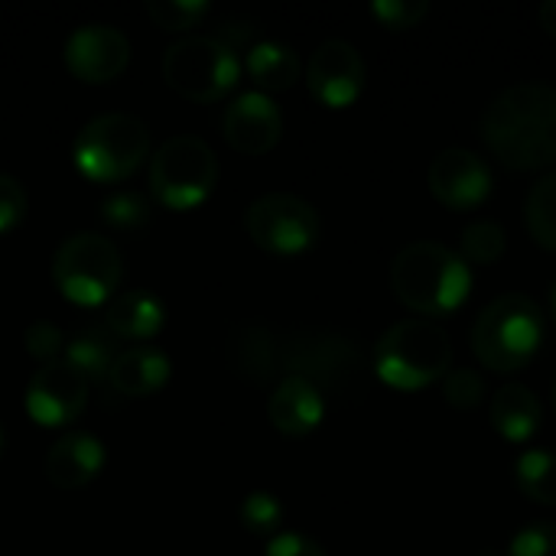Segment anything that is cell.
<instances>
[{
  "mask_svg": "<svg viewBox=\"0 0 556 556\" xmlns=\"http://www.w3.org/2000/svg\"><path fill=\"white\" fill-rule=\"evenodd\" d=\"M489 150L511 169L556 163V85L515 81L492 98L479 121Z\"/></svg>",
  "mask_w": 556,
  "mask_h": 556,
  "instance_id": "1",
  "label": "cell"
},
{
  "mask_svg": "<svg viewBox=\"0 0 556 556\" xmlns=\"http://www.w3.org/2000/svg\"><path fill=\"white\" fill-rule=\"evenodd\" d=\"M391 287L407 309L433 319L450 316L466 303L472 290V270L453 248L440 241H414L394 254Z\"/></svg>",
  "mask_w": 556,
  "mask_h": 556,
  "instance_id": "2",
  "label": "cell"
},
{
  "mask_svg": "<svg viewBox=\"0 0 556 556\" xmlns=\"http://www.w3.org/2000/svg\"><path fill=\"white\" fill-rule=\"evenodd\" d=\"M280 368L309 381L323 397L342 404L362 401L368 391V365L352 336L342 332H296L280 345Z\"/></svg>",
  "mask_w": 556,
  "mask_h": 556,
  "instance_id": "3",
  "label": "cell"
},
{
  "mask_svg": "<svg viewBox=\"0 0 556 556\" xmlns=\"http://www.w3.org/2000/svg\"><path fill=\"white\" fill-rule=\"evenodd\" d=\"M544 313L525 293L495 296L472 323V352L492 371H521L541 352Z\"/></svg>",
  "mask_w": 556,
  "mask_h": 556,
  "instance_id": "4",
  "label": "cell"
},
{
  "mask_svg": "<svg viewBox=\"0 0 556 556\" xmlns=\"http://www.w3.org/2000/svg\"><path fill=\"white\" fill-rule=\"evenodd\" d=\"M453 342L433 319H401L375 345V371L397 391H420L450 375Z\"/></svg>",
  "mask_w": 556,
  "mask_h": 556,
  "instance_id": "5",
  "label": "cell"
},
{
  "mask_svg": "<svg viewBox=\"0 0 556 556\" xmlns=\"http://www.w3.org/2000/svg\"><path fill=\"white\" fill-rule=\"evenodd\" d=\"M150 153V130L140 117L114 111L88 121L72 147L75 169L91 182L127 179Z\"/></svg>",
  "mask_w": 556,
  "mask_h": 556,
  "instance_id": "6",
  "label": "cell"
},
{
  "mask_svg": "<svg viewBox=\"0 0 556 556\" xmlns=\"http://www.w3.org/2000/svg\"><path fill=\"white\" fill-rule=\"evenodd\" d=\"M218 182L215 150L192 134L169 137L150 156V192L160 205L173 212H189L202 205Z\"/></svg>",
  "mask_w": 556,
  "mask_h": 556,
  "instance_id": "7",
  "label": "cell"
},
{
  "mask_svg": "<svg viewBox=\"0 0 556 556\" xmlns=\"http://www.w3.org/2000/svg\"><path fill=\"white\" fill-rule=\"evenodd\" d=\"M124 274L121 251L108 235L78 231L62 241L52 261V280L59 293L75 306H101L111 300Z\"/></svg>",
  "mask_w": 556,
  "mask_h": 556,
  "instance_id": "8",
  "label": "cell"
},
{
  "mask_svg": "<svg viewBox=\"0 0 556 556\" xmlns=\"http://www.w3.org/2000/svg\"><path fill=\"white\" fill-rule=\"evenodd\" d=\"M163 75L173 91L195 104L222 101L241 75L238 52L218 36H186L163 55Z\"/></svg>",
  "mask_w": 556,
  "mask_h": 556,
  "instance_id": "9",
  "label": "cell"
},
{
  "mask_svg": "<svg viewBox=\"0 0 556 556\" xmlns=\"http://www.w3.org/2000/svg\"><path fill=\"white\" fill-rule=\"evenodd\" d=\"M244 228L261 251L277 254V257H293V254H303L316 244L319 215L300 195L267 192L248 205Z\"/></svg>",
  "mask_w": 556,
  "mask_h": 556,
  "instance_id": "10",
  "label": "cell"
},
{
  "mask_svg": "<svg viewBox=\"0 0 556 556\" xmlns=\"http://www.w3.org/2000/svg\"><path fill=\"white\" fill-rule=\"evenodd\" d=\"M88 401V378L72 368L65 358L46 362L36 368V375L26 384V414L39 427H65L72 424Z\"/></svg>",
  "mask_w": 556,
  "mask_h": 556,
  "instance_id": "11",
  "label": "cell"
},
{
  "mask_svg": "<svg viewBox=\"0 0 556 556\" xmlns=\"http://www.w3.org/2000/svg\"><path fill=\"white\" fill-rule=\"evenodd\" d=\"M430 192L453 212H469L482 205L492 192L489 163L469 147H446L433 156L427 169Z\"/></svg>",
  "mask_w": 556,
  "mask_h": 556,
  "instance_id": "12",
  "label": "cell"
},
{
  "mask_svg": "<svg viewBox=\"0 0 556 556\" xmlns=\"http://www.w3.org/2000/svg\"><path fill=\"white\" fill-rule=\"evenodd\" d=\"M130 62V39L108 23L78 26L65 42V65L75 78L101 85L117 78Z\"/></svg>",
  "mask_w": 556,
  "mask_h": 556,
  "instance_id": "13",
  "label": "cell"
},
{
  "mask_svg": "<svg viewBox=\"0 0 556 556\" xmlns=\"http://www.w3.org/2000/svg\"><path fill=\"white\" fill-rule=\"evenodd\" d=\"M306 81L326 108H349L365 88V59L352 42L326 39L306 65Z\"/></svg>",
  "mask_w": 556,
  "mask_h": 556,
  "instance_id": "14",
  "label": "cell"
},
{
  "mask_svg": "<svg viewBox=\"0 0 556 556\" xmlns=\"http://www.w3.org/2000/svg\"><path fill=\"white\" fill-rule=\"evenodd\" d=\"M225 140L248 153V156H261L267 153L280 134H283V114L277 108V101L264 91H241L228 108H225Z\"/></svg>",
  "mask_w": 556,
  "mask_h": 556,
  "instance_id": "15",
  "label": "cell"
},
{
  "mask_svg": "<svg viewBox=\"0 0 556 556\" xmlns=\"http://www.w3.org/2000/svg\"><path fill=\"white\" fill-rule=\"evenodd\" d=\"M225 358L235 375L251 384H264L280 371V342L264 323H238L228 332Z\"/></svg>",
  "mask_w": 556,
  "mask_h": 556,
  "instance_id": "16",
  "label": "cell"
},
{
  "mask_svg": "<svg viewBox=\"0 0 556 556\" xmlns=\"http://www.w3.org/2000/svg\"><path fill=\"white\" fill-rule=\"evenodd\" d=\"M267 417L283 437H306L326 417V397L303 378L287 375L267 401Z\"/></svg>",
  "mask_w": 556,
  "mask_h": 556,
  "instance_id": "17",
  "label": "cell"
},
{
  "mask_svg": "<svg viewBox=\"0 0 556 556\" xmlns=\"http://www.w3.org/2000/svg\"><path fill=\"white\" fill-rule=\"evenodd\" d=\"M104 466V446L91 433H65L46 453V476L55 489H81Z\"/></svg>",
  "mask_w": 556,
  "mask_h": 556,
  "instance_id": "18",
  "label": "cell"
},
{
  "mask_svg": "<svg viewBox=\"0 0 556 556\" xmlns=\"http://www.w3.org/2000/svg\"><path fill=\"white\" fill-rule=\"evenodd\" d=\"M108 381L127 397H150L169 381V358L153 345H134L117 355Z\"/></svg>",
  "mask_w": 556,
  "mask_h": 556,
  "instance_id": "19",
  "label": "cell"
},
{
  "mask_svg": "<svg viewBox=\"0 0 556 556\" xmlns=\"http://www.w3.org/2000/svg\"><path fill=\"white\" fill-rule=\"evenodd\" d=\"M541 401L528 384H505L489 404V420L508 443L531 440L541 427Z\"/></svg>",
  "mask_w": 556,
  "mask_h": 556,
  "instance_id": "20",
  "label": "cell"
},
{
  "mask_svg": "<svg viewBox=\"0 0 556 556\" xmlns=\"http://www.w3.org/2000/svg\"><path fill=\"white\" fill-rule=\"evenodd\" d=\"M163 303L147 290H127L104 309V326L114 339H153L163 329Z\"/></svg>",
  "mask_w": 556,
  "mask_h": 556,
  "instance_id": "21",
  "label": "cell"
},
{
  "mask_svg": "<svg viewBox=\"0 0 556 556\" xmlns=\"http://www.w3.org/2000/svg\"><path fill=\"white\" fill-rule=\"evenodd\" d=\"M248 75L261 91H283L300 78V55L277 39L254 42L248 49Z\"/></svg>",
  "mask_w": 556,
  "mask_h": 556,
  "instance_id": "22",
  "label": "cell"
},
{
  "mask_svg": "<svg viewBox=\"0 0 556 556\" xmlns=\"http://www.w3.org/2000/svg\"><path fill=\"white\" fill-rule=\"evenodd\" d=\"M117 339L108 332V326H88L78 329L65 345V362L78 368L88 381H104L117 362Z\"/></svg>",
  "mask_w": 556,
  "mask_h": 556,
  "instance_id": "23",
  "label": "cell"
},
{
  "mask_svg": "<svg viewBox=\"0 0 556 556\" xmlns=\"http://www.w3.org/2000/svg\"><path fill=\"white\" fill-rule=\"evenodd\" d=\"M515 482L531 502L556 505V453H551V450H528L515 463Z\"/></svg>",
  "mask_w": 556,
  "mask_h": 556,
  "instance_id": "24",
  "label": "cell"
},
{
  "mask_svg": "<svg viewBox=\"0 0 556 556\" xmlns=\"http://www.w3.org/2000/svg\"><path fill=\"white\" fill-rule=\"evenodd\" d=\"M525 225L538 244L556 251V169L531 186L525 199Z\"/></svg>",
  "mask_w": 556,
  "mask_h": 556,
  "instance_id": "25",
  "label": "cell"
},
{
  "mask_svg": "<svg viewBox=\"0 0 556 556\" xmlns=\"http://www.w3.org/2000/svg\"><path fill=\"white\" fill-rule=\"evenodd\" d=\"M508 248V238H505V228L492 218H482V222H472L466 231H463V241H459V254L463 261L469 264H495L502 261Z\"/></svg>",
  "mask_w": 556,
  "mask_h": 556,
  "instance_id": "26",
  "label": "cell"
},
{
  "mask_svg": "<svg viewBox=\"0 0 556 556\" xmlns=\"http://www.w3.org/2000/svg\"><path fill=\"white\" fill-rule=\"evenodd\" d=\"M101 218L114 231H140L150 222V202L140 192H114L101 202Z\"/></svg>",
  "mask_w": 556,
  "mask_h": 556,
  "instance_id": "27",
  "label": "cell"
},
{
  "mask_svg": "<svg viewBox=\"0 0 556 556\" xmlns=\"http://www.w3.org/2000/svg\"><path fill=\"white\" fill-rule=\"evenodd\" d=\"M147 13L160 29L176 33V29L199 26L202 16H208V3L205 0H150Z\"/></svg>",
  "mask_w": 556,
  "mask_h": 556,
  "instance_id": "28",
  "label": "cell"
},
{
  "mask_svg": "<svg viewBox=\"0 0 556 556\" xmlns=\"http://www.w3.org/2000/svg\"><path fill=\"white\" fill-rule=\"evenodd\" d=\"M443 397L456 410H476L485 397V378L476 368H453L443 378Z\"/></svg>",
  "mask_w": 556,
  "mask_h": 556,
  "instance_id": "29",
  "label": "cell"
},
{
  "mask_svg": "<svg viewBox=\"0 0 556 556\" xmlns=\"http://www.w3.org/2000/svg\"><path fill=\"white\" fill-rule=\"evenodd\" d=\"M283 521V505L277 502V495L270 492H251L244 502H241V525L251 531V534H274Z\"/></svg>",
  "mask_w": 556,
  "mask_h": 556,
  "instance_id": "30",
  "label": "cell"
},
{
  "mask_svg": "<svg viewBox=\"0 0 556 556\" xmlns=\"http://www.w3.org/2000/svg\"><path fill=\"white\" fill-rule=\"evenodd\" d=\"M505 556H556V525L554 521H531L525 525Z\"/></svg>",
  "mask_w": 556,
  "mask_h": 556,
  "instance_id": "31",
  "label": "cell"
},
{
  "mask_svg": "<svg viewBox=\"0 0 556 556\" xmlns=\"http://www.w3.org/2000/svg\"><path fill=\"white\" fill-rule=\"evenodd\" d=\"M371 13L388 29H410L430 13V0H375Z\"/></svg>",
  "mask_w": 556,
  "mask_h": 556,
  "instance_id": "32",
  "label": "cell"
},
{
  "mask_svg": "<svg viewBox=\"0 0 556 556\" xmlns=\"http://www.w3.org/2000/svg\"><path fill=\"white\" fill-rule=\"evenodd\" d=\"M26 208H29V199L20 179H13L10 173H0V235L13 231L26 218Z\"/></svg>",
  "mask_w": 556,
  "mask_h": 556,
  "instance_id": "33",
  "label": "cell"
},
{
  "mask_svg": "<svg viewBox=\"0 0 556 556\" xmlns=\"http://www.w3.org/2000/svg\"><path fill=\"white\" fill-rule=\"evenodd\" d=\"M23 342H26V352L36 358V362H55L59 358V352H62V332H59V326H52V323H33L29 329H26V336H23Z\"/></svg>",
  "mask_w": 556,
  "mask_h": 556,
  "instance_id": "34",
  "label": "cell"
},
{
  "mask_svg": "<svg viewBox=\"0 0 556 556\" xmlns=\"http://www.w3.org/2000/svg\"><path fill=\"white\" fill-rule=\"evenodd\" d=\"M264 556H326V551L306 534H277Z\"/></svg>",
  "mask_w": 556,
  "mask_h": 556,
  "instance_id": "35",
  "label": "cell"
},
{
  "mask_svg": "<svg viewBox=\"0 0 556 556\" xmlns=\"http://www.w3.org/2000/svg\"><path fill=\"white\" fill-rule=\"evenodd\" d=\"M538 16H541V26H544L547 33H554V36H556V0H547V3H541Z\"/></svg>",
  "mask_w": 556,
  "mask_h": 556,
  "instance_id": "36",
  "label": "cell"
},
{
  "mask_svg": "<svg viewBox=\"0 0 556 556\" xmlns=\"http://www.w3.org/2000/svg\"><path fill=\"white\" fill-rule=\"evenodd\" d=\"M0 450H3V430H0Z\"/></svg>",
  "mask_w": 556,
  "mask_h": 556,
  "instance_id": "37",
  "label": "cell"
},
{
  "mask_svg": "<svg viewBox=\"0 0 556 556\" xmlns=\"http://www.w3.org/2000/svg\"><path fill=\"white\" fill-rule=\"evenodd\" d=\"M554 316H556V287H554Z\"/></svg>",
  "mask_w": 556,
  "mask_h": 556,
  "instance_id": "38",
  "label": "cell"
},
{
  "mask_svg": "<svg viewBox=\"0 0 556 556\" xmlns=\"http://www.w3.org/2000/svg\"><path fill=\"white\" fill-rule=\"evenodd\" d=\"M479 556H498V554H479Z\"/></svg>",
  "mask_w": 556,
  "mask_h": 556,
  "instance_id": "39",
  "label": "cell"
}]
</instances>
